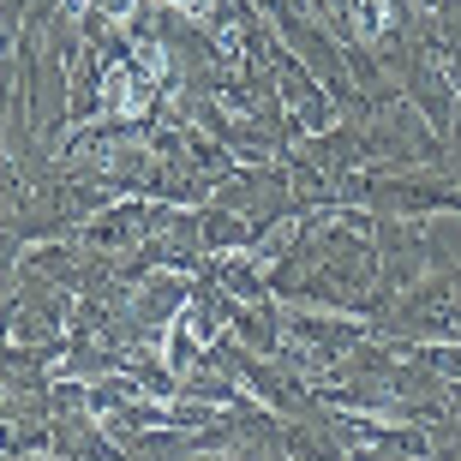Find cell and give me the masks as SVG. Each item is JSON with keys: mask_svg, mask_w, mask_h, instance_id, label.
I'll return each mask as SVG.
<instances>
[{"mask_svg": "<svg viewBox=\"0 0 461 461\" xmlns=\"http://www.w3.org/2000/svg\"><path fill=\"white\" fill-rule=\"evenodd\" d=\"M174 6H180V13H204L210 0H174Z\"/></svg>", "mask_w": 461, "mask_h": 461, "instance_id": "2", "label": "cell"}, {"mask_svg": "<svg viewBox=\"0 0 461 461\" xmlns=\"http://www.w3.org/2000/svg\"><path fill=\"white\" fill-rule=\"evenodd\" d=\"M108 108H126V114H138V108H144V96H138V78H126V72H114V78H108Z\"/></svg>", "mask_w": 461, "mask_h": 461, "instance_id": "1", "label": "cell"}]
</instances>
